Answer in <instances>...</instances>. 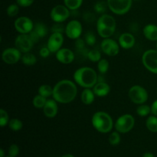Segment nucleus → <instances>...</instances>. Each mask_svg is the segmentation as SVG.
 <instances>
[{"mask_svg": "<svg viewBox=\"0 0 157 157\" xmlns=\"http://www.w3.org/2000/svg\"><path fill=\"white\" fill-rule=\"evenodd\" d=\"M29 36H30V38H32V41H33L34 43L37 42V41H38V40H39L40 37L38 36V34H37L36 32H35L34 30H32V32H31L29 34Z\"/></svg>", "mask_w": 157, "mask_h": 157, "instance_id": "37998d69", "label": "nucleus"}, {"mask_svg": "<svg viewBox=\"0 0 157 157\" xmlns=\"http://www.w3.org/2000/svg\"><path fill=\"white\" fill-rule=\"evenodd\" d=\"M73 77L75 83L84 88H91L98 82V74L93 68L89 67L78 68L75 71Z\"/></svg>", "mask_w": 157, "mask_h": 157, "instance_id": "f03ea898", "label": "nucleus"}, {"mask_svg": "<svg viewBox=\"0 0 157 157\" xmlns=\"http://www.w3.org/2000/svg\"><path fill=\"white\" fill-rule=\"evenodd\" d=\"M87 58L92 62H98L101 59V54L98 49H92L88 51Z\"/></svg>", "mask_w": 157, "mask_h": 157, "instance_id": "c85d7f7f", "label": "nucleus"}, {"mask_svg": "<svg viewBox=\"0 0 157 157\" xmlns=\"http://www.w3.org/2000/svg\"><path fill=\"white\" fill-rule=\"evenodd\" d=\"M93 90L96 96L103 98L109 94L110 91V87L107 83L104 81H98L93 87Z\"/></svg>", "mask_w": 157, "mask_h": 157, "instance_id": "6ab92c4d", "label": "nucleus"}, {"mask_svg": "<svg viewBox=\"0 0 157 157\" xmlns=\"http://www.w3.org/2000/svg\"><path fill=\"white\" fill-rule=\"evenodd\" d=\"M117 22L113 16L107 14H103L98 20L97 30L101 38H110L116 30Z\"/></svg>", "mask_w": 157, "mask_h": 157, "instance_id": "7ed1b4c3", "label": "nucleus"}, {"mask_svg": "<svg viewBox=\"0 0 157 157\" xmlns=\"http://www.w3.org/2000/svg\"><path fill=\"white\" fill-rule=\"evenodd\" d=\"M21 61L24 64L27 66H32L36 64L37 58L33 54H31L30 52L24 53V55L21 56Z\"/></svg>", "mask_w": 157, "mask_h": 157, "instance_id": "4be33fe9", "label": "nucleus"}, {"mask_svg": "<svg viewBox=\"0 0 157 157\" xmlns=\"http://www.w3.org/2000/svg\"><path fill=\"white\" fill-rule=\"evenodd\" d=\"M95 94L93 90L90 88H84L81 93V101L83 104H86V105H90V104H93L95 99Z\"/></svg>", "mask_w": 157, "mask_h": 157, "instance_id": "412c9836", "label": "nucleus"}, {"mask_svg": "<svg viewBox=\"0 0 157 157\" xmlns=\"http://www.w3.org/2000/svg\"><path fill=\"white\" fill-rule=\"evenodd\" d=\"M108 9L116 15H124L130 11L133 0H107Z\"/></svg>", "mask_w": 157, "mask_h": 157, "instance_id": "39448f33", "label": "nucleus"}, {"mask_svg": "<svg viewBox=\"0 0 157 157\" xmlns=\"http://www.w3.org/2000/svg\"><path fill=\"white\" fill-rule=\"evenodd\" d=\"M55 99H48L45 105L43 107V112L48 118H53L58 114V107Z\"/></svg>", "mask_w": 157, "mask_h": 157, "instance_id": "f3484780", "label": "nucleus"}, {"mask_svg": "<svg viewBox=\"0 0 157 157\" xmlns=\"http://www.w3.org/2000/svg\"><path fill=\"white\" fill-rule=\"evenodd\" d=\"M34 44L35 43L30 38L29 34H20L16 37L15 41V48H17L22 53L30 52Z\"/></svg>", "mask_w": 157, "mask_h": 157, "instance_id": "9d476101", "label": "nucleus"}, {"mask_svg": "<svg viewBox=\"0 0 157 157\" xmlns=\"http://www.w3.org/2000/svg\"><path fill=\"white\" fill-rule=\"evenodd\" d=\"M83 18H84V21H86L87 22H91V21H94V15L91 13V12H87L84 14Z\"/></svg>", "mask_w": 157, "mask_h": 157, "instance_id": "79ce46f5", "label": "nucleus"}, {"mask_svg": "<svg viewBox=\"0 0 157 157\" xmlns=\"http://www.w3.org/2000/svg\"><path fill=\"white\" fill-rule=\"evenodd\" d=\"M78 94V88L73 81L70 80H61L53 87V99L61 104L72 102Z\"/></svg>", "mask_w": 157, "mask_h": 157, "instance_id": "f257e3e1", "label": "nucleus"}, {"mask_svg": "<svg viewBox=\"0 0 157 157\" xmlns=\"http://www.w3.org/2000/svg\"><path fill=\"white\" fill-rule=\"evenodd\" d=\"M50 15L53 21L56 23H62L70 17V9L66 6L58 5L52 9Z\"/></svg>", "mask_w": 157, "mask_h": 157, "instance_id": "1a4fd4ad", "label": "nucleus"}, {"mask_svg": "<svg viewBox=\"0 0 157 157\" xmlns=\"http://www.w3.org/2000/svg\"><path fill=\"white\" fill-rule=\"evenodd\" d=\"M144 37L152 41H157V25L153 24H148L144 28Z\"/></svg>", "mask_w": 157, "mask_h": 157, "instance_id": "aec40b11", "label": "nucleus"}, {"mask_svg": "<svg viewBox=\"0 0 157 157\" xmlns=\"http://www.w3.org/2000/svg\"><path fill=\"white\" fill-rule=\"evenodd\" d=\"M109 61L107 59H104V58H101L99 61L98 62V69L99 71V72L102 75L106 74L109 70Z\"/></svg>", "mask_w": 157, "mask_h": 157, "instance_id": "7c9ffc66", "label": "nucleus"}, {"mask_svg": "<svg viewBox=\"0 0 157 157\" xmlns=\"http://www.w3.org/2000/svg\"><path fill=\"white\" fill-rule=\"evenodd\" d=\"M15 29L20 34H29L34 29L33 21L26 16H21L16 18L14 23Z\"/></svg>", "mask_w": 157, "mask_h": 157, "instance_id": "9b49d317", "label": "nucleus"}, {"mask_svg": "<svg viewBox=\"0 0 157 157\" xmlns=\"http://www.w3.org/2000/svg\"><path fill=\"white\" fill-rule=\"evenodd\" d=\"M4 156H5L4 150H3V149H1V150H0V157H4Z\"/></svg>", "mask_w": 157, "mask_h": 157, "instance_id": "49530a36", "label": "nucleus"}, {"mask_svg": "<svg viewBox=\"0 0 157 157\" xmlns=\"http://www.w3.org/2000/svg\"><path fill=\"white\" fill-rule=\"evenodd\" d=\"M82 25L78 20H71L65 27V34L71 39H78L82 34Z\"/></svg>", "mask_w": 157, "mask_h": 157, "instance_id": "4468645a", "label": "nucleus"}, {"mask_svg": "<svg viewBox=\"0 0 157 157\" xmlns=\"http://www.w3.org/2000/svg\"><path fill=\"white\" fill-rule=\"evenodd\" d=\"M47 98L41 96L40 94H38L34 98L32 103H33V105L35 108L41 109L44 107L46 102H47Z\"/></svg>", "mask_w": 157, "mask_h": 157, "instance_id": "bb28decb", "label": "nucleus"}, {"mask_svg": "<svg viewBox=\"0 0 157 157\" xmlns=\"http://www.w3.org/2000/svg\"><path fill=\"white\" fill-rule=\"evenodd\" d=\"M6 157H12V156H6Z\"/></svg>", "mask_w": 157, "mask_h": 157, "instance_id": "8fccbe9b", "label": "nucleus"}, {"mask_svg": "<svg viewBox=\"0 0 157 157\" xmlns=\"http://www.w3.org/2000/svg\"><path fill=\"white\" fill-rule=\"evenodd\" d=\"M146 127L152 133H157V117L150 116L146 121Z\"/></svg>", "mask_w": 157, "mask_h": 157, "instance_id": "5701e85b", "label": "nucleus"}, {"mask_svg": "<svg viewBox=\"0 0 157 157\" xmlns=\"http://www.w3.org/2000/svg\"><path fill=\"white\" fill-rule=\"evenodd\" d=\"M50 53L51 52L48 47L41 48L39 51V55L41 58H47V57L49 56Z\"/></svg>", "mask_w": 157, "mask_h": 157, "instance_id": "a19ab883", "label": "nucleus"}, {"mask_svg": "<svg viewBox=\"0 0 157 157\" xmlns=\"http://www.w3.org/2000/svg\"><path fill=\"white\" fill-rule=\"evenodd\" d=\"M156 92H157V90H156Z\"/></svg>", "mask_w": 157, "mask_h": 157, "instance_id": "603ef678", "label": "nucleus"}, {"mask_svg": "<svg viewBox=\"0 0 157 157\" xmlns=\"http://www.w3.org/2000/svg\"><path fill=\"white\" fill-rule=\"evenodd\" d=\"M102 52L108 56L113 57L118 55L120 52V46L116 41L112 38H104L101 44Z\"/></svg>", "mask_w": 157, "mask_h": 157, "instance_id": "f8f14e48", "label": "nucleus"}, {"mask_svg": "<svg viewBox=\"0 0 157 157\" xmlns=\"http://www.w3.org/2000/svg\"><path fill=\"white\" fill-rule=\"evenodd\" d=\"M136 1H140V0H136Z\"/></svg>", "mask_w": 157, "mask_h": 157, "instance_id": "3c124183", "label": "nucleus"}, {"mask_svg": "<svg viewBox=\"0 0 157 157\" xmlns=\"http://www.w3.org/2000/svg\"><path fill=\"white\" fill-rule=\"evenodd\" d=\"M9 121L10 120H9V114L6 110H5L4 109H0V126L4 127L5 126L9 124Z\"/></svg>", "mask_w": 157, "mask_h": 157, "instance_id": "72a5a7b5", "label": "nucleus"}, {"mask_svg": "<svg viewBox=\"0 0 157 157\" xmlns=\"http://www.w3.org/2000/svg\"><path fill=\"white\" fill-rule=\"evenodd\" d=\"M151 113V107L146 104H140L139 107L136 108V113L140 117H147Z\"/></svg>", "mask_w": 157, "mask_h": 157, "instance_id": "c756f323", "label": "nucleus"}, {"mask_svg": "<svg viewBox=\"0 0 157 157\" xmlns=\"http://www.w3.org/2000/svg\"><path fill=\"white\" fill-rule=\"evenodd\" d=\"M119 44L124 49L132 48L135 44L134 36L129 32L122 34L119 37Z\"/></svg>", "mask_w": 157, "mask_h": 157, "instance_id": "a211bd4d", "label": "nucleus"}, {"mask_svg": "<svg viewBox=\"0 0 157 157\" xmlns=\"http://www.w3.org/2000/svg\"><path fill=\"white\" fill-rule=\"evenodd\" d=\"M107 8H108L107 2H105L104 1L98 2L94 5V11L99 14H104V12H107Z\"/></svg>", "mask_w": 157, "mask_h": 157, "instance_id": "2f4dec72", "label": "nucleus"}, {"mask_svg": "<svg viewBox=\"0 0 157 157\" xmlns=\"http://www.w3.org/2000/svg\"><path fill=\"white\" fill-rule=\"evenodd\" d=\"M108 140L110 144H111L112 146H117L121 143V136H120L119 132H113V133H110V135L109 136Z\"/></svg>", "mask_w": 157, "mask_h": 157, "instance_id": "473e14b6", "label": "nucleus"}, {"mask_svg": "<svg viewBox=\"0 0 157 157\" xmlns=\"http://www.w3.org/2000/svg\"><path fill=\"white\" fill-rule=\"evenodd\" d=\"M21 52L17 48H9L3 51L2 58L5 63L8 64H16L21 59Z\"/></svg>", "mask_w": 157, "mask_h": 157, "instance_id": "ddd939ff", "label": "nucleus"}, {"mask_svg": "<svg viewBox=\"0 0 157 157\" xmlns=\"http://www.w3.org/2000/svg\"><path fill=\"white\" fill-rule=\"evenodd\" d=\"M61 157H75V156H72L71 154H65V155H64V156H61Z\"/></svg>", "mask_w": 157, "mask_h": 157, "instance_id": "de8ad7c7", "label": "nucleus"}, {"mask_svg": "<svg viewBox=\"0 0 157 157\" xmlns=\"http://www.w3.org/2000/svg\"><path fill=\"white\" fill-rule=\"evenodd\" d=\"M33 30L38 34L40 38L45 37L48 35V29L47 26L42 22H38L36 25H35Z\"/></svg>", "mask_w": 157, "mask_h": 157, "instance_id": "b1692460", "label": "nucleus"}, {"mask_svg": "<svg viewBox=\"0 0 157 157\" xmlns=\"http://www.w3.org/2000/svg\"><path fill=\"white\" fill-rule=\"evenodd\" d=\"M63 43H64V36L62 33L52 32L48 40L47 47L50 50L51 53H56L58 50L61 48Z\"/></svg>", "mask_w": 157, "mask_h": 157, "instance_id": "2eb2a0df", "label": "nucleus"}, {"mask_svg": "<svg viewBox=\"0 0 157 157\" xmlns=\"http://www.w3.org/2000/svg\"><path fill=\"white\" fill-rule=\"evenodd\" d=\"M9 127L10 130L13 131H18L21 130L23 127V123L17 118H13L11 119L9 122Z\"/></svg>", "mask_w": 157, "mask_h": 157, "instance_id": "cd10ccee", "label": "nucleus"}, {"mask_svg": "<svg viewBox=\"0 0 157 157\" xmlns=\"http://www.w3.org/2000/svg\"><path fill=\"white\" fill-rule=\"evenodd\" d=\"M151 113L157 117V100L154 101L151 105Z\"/></svg>", "mask_w": 157, "mask_h": 157, "instance_id": "c03bdc74", "label": "nucleus"}, {"mask_svg": "<svg viewBox=\"0 0 157 157\" xmlns=\"http://www.w3.org/2000/svg\"><path fill=\"white\" fill-rule=\"evenodd\" d=\"M52 32H59V33H63L64 32H65V28L63 27V25H61V23H56L54 25L52 29Z\"/></svg>", "mask_w": 157, "mask_h": 157, "instance_id": "58836bf2", "label": "nucleus"}, {"mask_svg": "<svg viewBox=\"0 0 157 157\" xmlns=\"http://www.w3.org/2000/svg\"><path fill=\"white\" fill-rule=\"evenodd\" d=\"M84 41L87 43L88 45L93 46L94 45L95 43H96L97 38L95 36L94 34L91 32H87L85 34V36H84Z\"/></svg>", "mask_w": 157, "mask_h": 157, "instance_id": "c9c22d12", "label": "nucleus"}, {"mask_svg": "<svg viewBox=\"0 0 157 157\" xmlns=\"http://www.w3.org/2000/svg\"><path fill=\"white\" fill-rule=\"evenodd\" d=\"M128 96L130 101L136 104H143L148 100V93L147 90L140 85H134L130 87Z\"/></svg>", "mask_w": 157, "mask_h": 157, "instance_id": "0eeeda50", "label": "nucleus"}, {"mask_svg": "<svg viewBox=\"0 0 157 157\" xmlns=\"http://www.w3.org/2000/svg\"><path fill=\"white\" fill-rule=\"evenodd\" d=\"M35 0H16L17 4L21 7H29L33 4Z\"/></svg>", "mask_w": 157, "mask_h": 157, "instance_id": "4c0bfd02", "label": "nucleus"}, {"mask_svg": "<svg viewBox=\"0 0 157 157\" xmlns=\"http://www.w3.org/2000/svg\"><path fill=\"white\" fill-rule=\"evenodd\" d=\"M64 6H67L70 10L75 11L79 9L83 3V0H64Z\"/></svg>", "mask_w": 157, "mask_h": 157, "instance_id": "a878e982", "label": "nucleus"}, {"mask_svg": "<svg viewBox=\"0 0 157 157\" xmlns=\"http://www.w3.org/2000/svg\"><path fill=\"white\" fill-rule=\"evenodd\" d=\"M144 67L151 73L157 75V50L150 49L146 51L142 56Z\"/></svg>", "mask_w": 157, "mask_h": 157, "instance_id": "6e6552de", "label": "nucleus"}, {"mask_svg": "<svg viewBox=\"0 0 157 157\" xmlns=\"http://www.w3.org/2000/svg\"><path fill=\"white\" fill-rule=\"evenodd\" d=\"M135 119L131 114L122 115L117 120L115 123V129L120 133H127L133 128Z\"/></svg>", "mask_w": 157, "mask_h": 157, "instance_id": "423d86ee", "label": "nucleus"}, {"mask_svg": "<svg viewBox=\"0 0 157 157\" xmlns=\"http://www.w3.org/2000/svg\"><path fill=\"white\" fill-rule=\"evenodd\" d=\"M38 94L48 98L53 95V88L48 84H42L38 88Z\"/></svg>", "mask_w": 157, "mask_h": 157, "instance_id": "393cba45", "label": "nucleus"}, {"mask_svg": "<svg viewBox=\"0 0 157 157\" xmlns=\"http://www.w3.org/2000/svg\"><path fill=\"white\" fill-rule=\"evenodd\" d=\"M156 50H157V41H156Z\"/></svg>", "mask_w": 157, "mask_h": 157, "instance_id": "09e8293b", "label": "nucleus"}, {"mask_svg": "<svg viewBox=\"0 0 157 157\" xmlns=\"http://www.w3.org/2000/svg\"><path fill=\"white\" fill-rule=\"evenodd\" d=\"M84 46H85V41H84V40L80 38L76 39V41H75V47L78 48V50H83V49H84Z\"/></svg>", "mask_w": 157, "mask_h": 157, "instance_id": "ea45409f", "label": "nucleus"}, {"mask_svg": "<svg viewBox=\"0 0 157 157\" xmlns=\"http://www.w3.org/2000/svg\"><path fill=\"white\" fill-rule=\"evenodd\" d=\"M19 153V148L16 144H12L9 148V155L12 157H16Z\"/></svg>", "mask_w": 157, "mask_h": 157, "instance_id": "e433bc0d", "label": "nucleus"}, {"mask_svg": "<svg viewBox=\"0 0 157 157\" xmlns=\"http://www.w3.org/2000/svg\"><path fill=\"white\" fill-rule=\"evenodd\" d=\"M91 123L95 130L101 133H107L113 129V119L106 112H96L92 117Z\"/></svg>", "mask_w": 157, "mask_h": 157, "instance_id": "20e7f679", "label": "nucleus"}, {"mask_svg": "<svg viewBox=\"0 0 157 157\" xmlns=\"http://www.w3.org/2000/svg\"><path fill=\"white\" fill-rule=\"evenodd\" d=\"M143 157H155L154 155L151 153H145L143 155Z\"/></svg>", "mask_w": 157, "mask_h": 157, "instance_id": "a18cd8bd", "label": "nucleus"}, {"mask_svg": "<svg viewBox=\"0 0 157 157\" xmlns=\"http://www.w3.org/2000/svg\"><path fill=\"white\" fill-rule=\"evenodd\" d=\"M7 15L9 17H15L19 12V6L18 4H12L6 9Z\"/></svg>", "mask_w": 157, "mask_h": 157, "instance_id": "f704fd0d", "label": "nucleus"}, {"mask_svg": "<svg viewBox=\"0 0 157 157\" xmlns=\"http://www.w3.org/2000/svg\"><path fill=\"white\" fill-rule=\"evenodd\" d=\"M56 58L59 62L68 64L73 62L75 60V54L71 49L61 48L56 52Z\"/></svg>", "mask_w": 157, "mask_h": 157, "instance_id": "dca6fc26", "label": "nucleus"}]
</instances>
